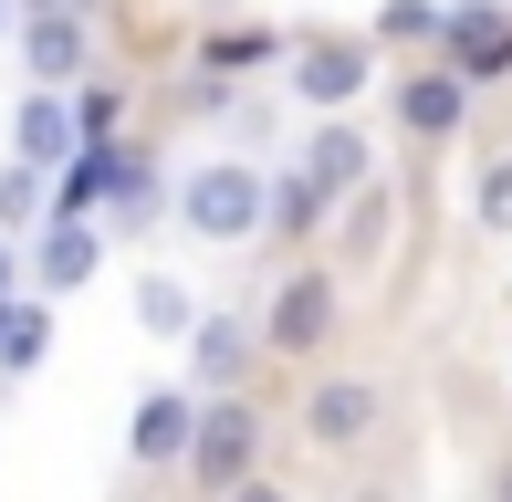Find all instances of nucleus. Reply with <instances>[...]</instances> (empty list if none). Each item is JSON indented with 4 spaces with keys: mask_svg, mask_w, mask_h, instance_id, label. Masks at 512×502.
<instances>
[{
    "mask_svg": "<svg viewBox=\"0 0 512 502\" xmlns=\"http://www.w3.org/2000/svg\"><path fill=\"white\" fill-rule=\"evenodd\" d=\"M460 105H471V74H460V63H418V74L398 84L408 136H450V126H460Z\"/></svg>",
    "mask_w": 512,
    "mask_h": 502,
    "instance_id": "nucleus-10",
    "label": "nucleus"
},
{
    "mask_svg": "<svg viewBox=\"0 0 512 502\" xmlns=\"http://www.w3.org/2000/svg\"><path fill=\"white\" fill-rule=\"evenodd\" d=\"M439 42H450L460 74H492V63H512V11H492V0H471V11H439Z\"/></svg>",
    "mask_w": 512,
    "mask_h": 502,
    "instance_id": "nucleus-9",
    "label": "nucleus"
},
{
    "mask_svg": "<svg viewBox=\"0 0 512 502\" xmlns=\"http://www.w3.org/2000/svg\"><path fill=\"white\" fill-rule=\"evenodd\" d=\"M189 419H199V398L189 387H147V398H136V429H126V450L136 461H178V450H189Z\"/></svg>",
    "mask_w": 512,
    "mask_h": 502,
    "instance_id": "nucleus-11",
    "label": "nucleus"
},
{
    "mask_svg": "<svg viewBox=\"0 0 512 502\" xmlns=\"http://www.w3.org/2000/svg\"><path fill=\"white\" fill-rule=\"evenodd\" d=\"M0 32H11V0H0Z\"/></svg>",
    "mask_w": 512,
    "mask_h": 502,
    "instance_id": "nucleus-25",
    "label": "nucleus"
},
{
    "mask_svg": "<svg viewBox=\"0 0 512 502\" xmlns=\"http://www.w3.org/2000/svg\"><path fill=\"white\" fill-rule=\"evenodd\" d=\"M189 367H199V387H241L251 325H241V314H199V325H189Z\"/></svg>",
    "mask_w": 512,
    "mask_h": 502,
    "instance_id": "nucleus-13",
    "label": "nucleus"
},
{
    "mask_svg": "<svg viewBox=\"0 0 512 502\" xmlns=\"http://www.w3.org/2000/svg\"><path fill=\"white\" fill-rule=\"evenodd\" d=\"M377 42H439V0H387V11H377Z\"/></svg>",
    "mask_w": 512,
    "mask_h": 502,
    "instance_id": "nucleus-18",
    "label": "nucleus"
},
{
    "mask_svg": "<svg viewBox=\"0 0 512 502\" xmlns=\"http://www.w3.org/2000/svg\"><path fill=\"white\" fill-rule=\"evenodd\" d=\"M11 11H95V0H11Z\"/></svg>",
    "mask_w": 512,
    "mask_h": 502,
    "instance_id": "nucleus-24",
    "label": "nucleus"
},
{
    "mask_svg": "<svg viewBox=\"0 0 512 502\" xmlns=\"http://www.w3.org/2000/svg\"><path fill=\"white\" fill-rule=\"evenodd\" d=\"M502 502H512V482H502Z\"/></svg>",
    "mask_w": 512,
    "mask_h": 502,
    "instance_id": "nucleus-26",
    "label": "nucleus"
},
{
    "mask_svg": "<svg viewBox=\"0 0 512 502\" xmlns=\"http://www.w3.org/2000/svg\"><path fill=\"white\" fill-rule=\"evenodd\" d=\"M115 116H126V95H115V84H95V95H74V136H115Z\"/></svg>",
    "mask_w": 512,
    "mask_h": 502,
    "instance_id": "nucleus-21",
    "label": "nucleus"
},
{
    "mask_svg": "<svg viewBox=\"0 0 512 502\" xmlns=\"http://www.w3.org/2000/svg\"><path fill=\"white\" fill-rule=\"evenodd\" d=\"M304 440L314 450H366V440H377V387H366V377H324L304 398Z\"/></svg>",
    "mask_w": 512,
    "mask_h": 502,
    "instance_id": "nucleus-6",
    "label": "nucleus"
},
{
    "mask_svg": "<svg viewBox=\"0 0 512 502\" xmlns=\"http://www.w3.org/2000/svg\"><path fill=\"white\" fill-rule=\"evenodd\" d=\"M178 461H189V482H199V492H230L251 461H262V408H251V398L199 408V419H189V450H178Z\"/></svg>",
    "mask_w": 512,
    "mask_h": 502,
    "instance_id": "nucleus-2",
    "label": "nucleus"
},
{
    "mask_svg": "<svg viewBox=\"0 0 512 502\" xmlns=\"http://www.w3.org/2000/svg\"><path fill=\"white\" fill-rule=\"evenodd\" d=\"M32 220H42V168H32V157H11V168H0V231H32Z\"/></svg>",
    "mask_w": 512,
    "mask_h": 502,
    "instance_id": "nucleus-17",
    "label": "nucleus"
},
{
    "mask_svg": "<svg viewBox=\"0 0 512 502\" xmlns=\"http://www.w3.org/2000/svg\"><path fill=\"white\" fill-rule=\"evenodd\" d=\"M304 178H314L324 199H345V189H366V178H377V157H366V136H356V126H324L314 147H304Z\"/></svg>",
    "mask_w": 512,
    "mask_h": 502,
    "instance_id": "nucleus-14",
    "label": "nucleus"
},
{
    "mask_svg": "<svg viewBox=\"0 0 512 502\" xmlns=\"http://www.w3.org/2000/svg\"><path fill=\"white\" fill-rule=\"evenodd\" d=\"M11 21H21V74L74 84L84 63H95V42H84V11H11Z\"/></svg>",
    "mask_w": 512,
    "mask_h": 502,
    "instance_id": "nucleus-7",
    "label": "nucleus"
},
{
    "mask_svg": "<svg viewBox=\"0 0 512 502\" xmlns=\"http://www.w3.org/2000/svg\"><path fill=\"white\" fill-rule=\"evenodd\" d=\"M230 502H293V492H272V482H251V471H241V482H230Z\"/></svg>",
    "mask_w": 512,
    "mask_h": 502,
    "instance_id": "nucleus-22",
    "label": "nucleus"
},
{
    "mask_svg": "<svg viewBox=\"0 0 512 502\" xmlns=\"http://www.w3.org/2000/svg\"><path fill=\"white\" fill-rule=\"evenodd\" d=\"M272 53H283V42L241 21V32H220V42H209V74H230V63H272Z\"/></svg>",
    "mask_w": 512,
    "mask_h": 502,
    "instance_id": "nucleus-20",
    "label": "nucleus"
},
{
    "mask_svg": "<svg viewBox=\"0 0 512 502\" xmlns=\"http://www.w3.org/2000/svg\"><path fill=\"white\" fill-rule=\"evenodd\" d=\"M126 178H136V157L115 147V136H84V147L63 157V189H53V210H105V199H126Z\"/></svg>",
    "mask_w": 512,
    "mask_h": 502,
    "instance_id": "nucleus-8",
    "label": "nucleus"
},
{
    "mask_svg": "<svg viewBox=\"0 0 512 502\" xmlns=\"http://www.w3.org/2000/svg\"><path fill=\"white\" fill-rule=\"evenodd\" d=\"M136 325H147L157 346H178V335L199 325V304H189V283H178V272H147V283H136Z\"/></svg>",
    "mask_w": 512,
    "mask_h": 502,
    "instance_id": "nucleus-15",
    "label": "nucleus"
},
{
    "mask_svg": "<svg viewBox=\"0 0 512 502\" xmlns=\"http://www.w3.org/2000/svg\"><path fill=\"white\" fill-rule=\"evenodd\" d=\"M335 314H345L335 272H293V283L272 293V314H262V346H272V356H314L324 335H335Z\"/></svg>",
    "mask_w": 512,
    "mask_h": 502,
    "instance_id": "nucleus-3",
    "label": "nucleus"
},
{
    "mask_svg": "<svg viewBox=\"0 0 512 502\" xmlns=\"http://www.w3.org/2000/svg\"><path fill=\"white\" fill-rule=\"evenodd\" d=\"M471 210H481V231H492V241H512V157L481 168V199H471Z\"/></svg>",
    "mask_w": 512,
    "mask_h": 502,
    "instance_id": "nucleus-19",
    "label": "nucleus"
},
{
    "mask_svg": "<svg viewBox=\"0 0 512 502\" xmlns=\"http://www.w3.org/2000/svg\"><path fill=\"white\" fill-rule=\"evenodd\" d=\"M95 262H105V220L95 210H53V231H42V251L21 272H32L42 293H74V283H95Z\"/></svg>",
    "mask_w": 512,
    "mask_h": 502,
    "instance_id": "nucleus-5",
    "label": "nucleus"
},
{
    "mask_svg": "<svg viewBox=\"0 0 512 502\" xmlns=\"http://www.w3.org/2000/svg\"><path fill=\"white\" fill-rule=\"evenodd\" d=\"M178 220H189L199 241H251V231H262V168H251V157H209V168H189Z\"/></svg>",
    "mask_w": 512,
    "mask_h": 502,
    "instance_id": "nucleus-1",
    "label": "nucleus"
},
{
    "mask_svg": "<svg viewBox=\"0 0 512 502\" xmlns=\"http://www.w3.org/2000/svg\"><path fill=\"white\" fill-rule=\"evenodd\" d=\"M366 74H377V53H366V42H335V32L293 42V95L324 105V116H335V105H356V95H366Z\"/></svg>",
    "mask_w": 512,
    "mask_h": 502,
    "instance_id": "nucleus-4",
    "label": "nucleus"
},
{
    "mask_svg": "<svg viewBox=\"0 0 512 502\" xmlns=\"http://www.w3.org/2000/svg\"><path fill=\"white\" fill-rule=\"evenodd\" d=\"M74 147H84V136H74V105H63V95H32L11 116V157H32V168H63Z\"/></svg>",
    "mask_w": 512,
    "mask_h": 502,
    "instance_id": "nucleus-12",
    "label": "nucleus"
},
{
    "mask_svg": "<svg viewBox=\"0 0 512 502\" xmlns=\"http://www.w3.org/2000/svg\"><path fill=\"white\" fill-rule=\"evenodd\" d=\"M0 293H21V241H0Z\"/></svg>",
    "mask_w": 512,
    "mask_h": 502,
    "instance_id": "nucleus-23",
    "label": "nucleus"
},
{
    "mask_svg": "<svg viewBox=\"0 0 512 502\" xmlns=\"http://www.w3.org/2000/svg\"><path fill=\"white\" fill-rule=\"evenodd\" d=\"M42 346H53V314L42 304H11V293H0V367H42Z\"/></svg>",
    "mask_w": 512,
    "mask_h": 502,
    "instance_id": "nucleus-16",
    "label": "nucleus"
}]
</instances>
